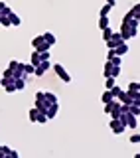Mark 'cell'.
I'll use <instances>...</instances> for the list:
<instances>
[{
  "mask_svg": "<svg viewBox=\"0 0 140 158\" xmlns=\"http://www.w3.org/2000/svg\"><path fill=\"white\" fill-rule=\"evenodd\" d=\"M136 28H138V20L136 18H128L124 16L122 18V28H121V36L122 40H130L136 36Z\"/></svg>",
  "mask_w": 140,
  "mask_h": 158,
  "instance_id": "6da1fadb",
  "label": "cell"
},
{
  "mask_svg": "<svg viewBox=\"0 0 140 158\" xmlns=\"http://www.w3.org/2000/svg\"><path fill=\"white\" fill-rule=\"evenodd\" d=\"M105 113H109V115H113V118H118L121 117V101H109L105 103Z\"/></svg>",
  "mask_w": 140,
  "mask_h": 158,
  "instance_id": "7a4b0ae2",
  "label": "cell"
},
{
  "mask_svg": "<svg viewBox=\"0 0 140 158\" xmlns=\"http://www.w3.org/2000/svg\"><path fill=\"white\" fill-rule=\"evenodd\" d=\"M118 118H121V123H122V125L124 127H128V128H136V117H134L132 115V113H121V117H118Z\"/></svg>",
  "mask_w": 140,
  "mask_h": 158,
  "instance_id": "3957f363",
  "label": "cell"
},
{
  "mask_svg": "<svg viewBox=\"0 0 140 158\" xmlns=\"http://www.w3.org/2000/svg\"><path fill=\"white\" fill-rule=\"evenodd\" d=\"M32 48L36 49V52H46V49H49L51 46L43 40V36H36V38L32 40Z\"/></svg>",
  "mask_w": 140,
  "mask_h": 158,
  "instance_id": "277c9868",
  "label": "cell"
},
{
  "mask_svg": "<svg viewBox=\"0 0 140 158\" xmlns=\"http://www.w3.org/2000/svg\"><path fill=\"white\" fill-rule=\"evenodd\" d=\"M118 75H121V65H113L111 61L105 65V77H114L117 79Z\"/></svg>",
  "mask_w": 140,
  "mask_h": 158,
  "instance_id": "5b68a950",
  "label": "cell"
},
{
  "mask_svg": "<svg viewBox=\"0 0 140 158\" xmlns=\"http://www.w3.org/2000/svg\"><path fill=\"white\" fill-rule=\"evenodd\" d=\"M53 71L57 73V77L61 79V81H65V83H69V81H71V75H69V73L65 71V67H63L61 63H56V65H53Z\"/></svg>",
  "mask_w": 140,
  "mask_h": 158,
  "instance_id": "8992f818",
  "label": "cell"
},
{
  "mask_svg": "<svg viewBox=\"0 0 140 158\" xmlns=\"http://www.w3.org/2000/svg\"><path fill=\"white\" fill-rule=\"evenodd\" d=\"M111 128H113L114 135H122V132L126 131V127L121 123V118H113V121H111Z\"/></svg>",
  "mask_w": 140,
  "mask_h": 158,
  "instance_id": "52a82bcc",
  "label": "cell"
},
{
  "mask_svg": "<svg viewBox=\"0 0 140 158\" xmlns=\"http://www.w3.org/2000/svg\"><path fill=\"white\" fill-rule=\"evenodd\" d=\"M121 42H126V40H122L121 32H113L111 40H107V46H109V48H114V46H118V44H121Z\"/></svg>",
  "mask_w": 140,
  "mask_h": 158,
  "instance_id": "ba28073f",
  "label": "cell"
},
{
  "mask_svg": "<svg viewBox=\"0 0 140 158\" xmlns=\"http://www.w3.org/2000/svg\"><path fill=\"white\" fill-rule=\"evenodd\" d=\"M49 69V61H39L36 69H34V75H38V77H42V75H46V71Z\"/></svg>",
  "mask_w": 140,
  "mask_h": 158,
  "instance_id": "9c48e42d",
  "label": "cell"
},
{
  "mask_svg": "<svg viewBox=\"0 0 140 158\" xmlns=\"http://www.w3.org/2000/svg\"><path fill=\"white\" fill-rule=\"evenodd\" d=\"M57 103H53V105H47V109H46V115H47V118H56V115H57Z\"/></svg>",
  "mask_w": 140,
  "mask_h": 158,
  "instance_id": "30bf717a",
  "label": "cell"
},
{
  "mask_svg": "<svg viewBox=\"0 0 140 158\" xmlns=\"http://www.w3.org/2000/svg\"><path fill=\"white\" fill-rule=\"evenodd\" d=\"M126 52H128V46H126V42H121L118 46H114V53H117V56H124Z\"/></svg>",
  "mask_w": 140,
  "mask_h": 158,
  "instance_id": "8fae6325",
  "label": "cell"
},
{
  "mask_svg": "<svg viewBox=\"0 0 140 158\" xmlns=\"http://www.w3.org/2000/svg\"><path fill=\"white\" fill-rule=\"evenodd\" d=\"M8 18H10V24H12V26H20V24H22V20H20V16H18V14H14L12 10L8 12Z\"/></svg>",
  "mask_w": 140,
  "mask_h": 158,
  "instance_id": "7c38bea8",
  "label": "cell"
},
{
  "mask_svg": "<svg viewBox=\"0 0 140 158\" xmlns=\"http://www.w3.org/2000/svg\"><path fill=\"white\" fill-rule=\"evenodd\" d=\"M14 85H16V91H22L26 87V77H16L14 79Z\"/></svg>",
  "mask_w": 140,
  "mask_h": 158,
  "instance_id": "4fadbf2b",
  "label": "cell"
},
{
  "mask_svg": "<svg viewBox=\"0 0 140 158\" xmlns=\"http://www.w3.org/2000/svg\"><path fill=\"white\" fill-rule=\"evenodd\" d=\"M43 101H46L47 105H53V103H57V97L53 95V93H46V91H43Z\"/></svg>",
  "mask_w": 140,
  "mask_h": 158,
  "instance_id": "5bb4252c",
  "label": "cell"
},
{
  "mask_svg": "<svg viewBox=\"0 0 140 158\" xmlns=\"http://www.w3.org/2000/svg\"><path fill=\"white\" fill-rule=\"evenodd\" d=\"M128 113H132L134 117H140V105L138 103H130L128 105Z\"/></svg>",
  "mask_w": 140,
  "mask_h": 158,
  "instance_id": "9a60e30c",
  "label": "cell"
},
{
  "mask_svg": "<svg viewBox=\"0 0 140 158\" xmlns=\"http://www.w3.org/2000/svg\"><path fill=\"white\" fill-rule=\"evenodd\" d=\"M126 16H128V18H138V16H140V4H134L130 12H126Z\"/></svg>",
  "mask_w": 140,
  "mask_h": 158,
  "instance_id": "2e32d148",
  "label": "cell"
},
{
  "mask_svg": "<svg viewBox=\"0 0 140 158\" xmlns=\"http://www.w3.org/2000/svg\"><path fill=\"white\" fill-rule=\"evenodd\" d=\"M42 36H43V40H46V42L49 44V46H53V44H56V36H53L51 32H43Z\"/></svg>",
  "mask_w": 140,
  "mask_h": 158,
  "instance_id": "e0dca14e",
  "label": "cell"
},
{
  "mask_svg": "<svg viewBox=\"0 0 140 158\" xmlns=\"http://www.w3.org/2000/svg\"><path fill=\"white\" fill-rule=\"evenodd\" d=\"M30 61H32V65L36 67L38 63L42 61V57H39V52H36V49H34V52H32V59H30Z\"/></svg>",
  "mask_w": 140,
  "mask_h": 158,
  "instance_id": "ac0fdd59",
  "label": "cell"
},
{
  "mask_svg": "<svg viewBox=\"0 0 140 158\" xmlns=\"http://www.w3.org/2000/svg\"><path fill=\"white\" fill-rule=\"evenodd\" d=\"M101 99H103V103H109V101H113V99H114V97H113V93H111V89H107V91H105V93H103V97H101Z\"/></svg>",
  "mask_w": 140,
  "mask_h": 158,
  "instance_id": "d6986e66",
  "label": "cell"
},
{
  "mask_svg": "<svg viewBox=\"0 0 140 158\" xmlns=\"http://www.w3.org/2000/svg\"><path fill=\"white\" fill-rule=\"evenodd\" d=\"M36 121H38V123H42V125H43V123H47L49 118H47V115H46L43 111H38V118H36Z\"/></svg>",
  "mask_w": 140,
  "mask_h": 158,
  "instance_id": "ffe728a7",
  "label": "cell"
},
{
  "mask_svg": "<svg viewBox=\"0 0 140 158\" xmlns=\"http://www.w3.org/2000/svg\"><path fill=\"white\" fill-rule=\"evenodd\" d=\"M99 28L101 30L109 28V16H101V20H99Z\"/></svg>",
  "mask_w": 140,
  "mask_h": 158,
  "instance_id": "44dd1931",
  "label": "cell"
},
{
  "mask_svg": "<svg viewBox=\"0 0 140 158\" xmlns=\"http://www.w3.org/2000/svg\"><path fill=\"white\" fill-rule=\"evenodd\" d=\"M34 69H36V67H34L32 65V63H26V65H24V75H32V73H34Z\"/></svg>",
  "mask_w": 140,
  "mask_h": 158,
  "instance_id": "7402d4cb",
  "label": "cell"
},
{
  "mask_svg": "<svg viewBox=\"0 0 140 158\" xmlns=\"http://www.w3.org/2000/svg\"><path fill=\"white\" fill-rule=\"evenodd\" d=\"M36 118H38V109L34 107V109H30V121L36 123Z\"/></svg>",
  "mask_w": 140,
  "mask_h": 158,
  "instance_id": "603a6c76",
  "label": "cell"
},
{
  "mask_svg": "<svg viewBox=\"0 0 140 158\" xmlns=\"http://www.w3.org/2000/svg\"><path fill=\"white\" fill-rule=\"evenodd\" d=\"M111 36H113V30H111V28H105V30H103V38H105V42H107V40H111Z\"/></svg>",
  "mask_w": 140,
  "mask_h": 158,
  "instance_id": "cb8c5ba5",
  "label": "cell"
},
{
  "mask_svg": "<svg viewBox=\"0 0 140 158\" xmlns=\"http://www.w3.org/2000/svg\"><path fill=\"white\" fill-rule=\"evenodd\" d=\"M111 4H105V6L101 8V16H109V12H111Z\"/></svg>",
  "mask_w": 140,
  "mask_h": 158,
  "instance_id": "d4e9b609",
  "label": "cell"
},
{
  "mask_svg": "<svg viewBox=\"0 0 140 158\" xmlns=\"http://www.w3.org/2000/svg\"><path fill=\"white\" fill-rule=\"evenodd\" d=\"M111 93H113V97H118V95H121V93H122V89L114 85V87H111Z\"/></svg>",
  "mask_w": 140,
  "mask_h": 158,
  "instance_id": "484cf974",
  "label": "cell"
},
{
  "mask_svg": "<svg viewBox=\"0 0 140 158\" xmlns=\"http://www.w3.org/2000/svg\"><path fill=\"white\" fill-rule=\"evenodd\" d=\"M39 57H42V61H49V49H46V52H39Z\"/></svg>",
  "mask_w": 140,
  "mask_h": 158,
  "instance_id": "4316f807",
  "label": "cell"
},
{
  "mask_svg": "<svg viewBox=\"0 0 140 158\" xmlns=\"http://www.w3.org/2000/svg\"><path fill=\"white\" fill-rule=\"evenodd\" d=\"M4 87H6V91H8V93H14V91H16V85H14V81L6 83V85H4Z\"/></svg>",
  "mask_w": 140,
  "mask_h": 158,
  "instance_id": "83f0119b",
  "label": "cell"
},
{
  "mask_svg": "<svg viewBox=\"0 0 140 158\" xmlns=\"http://www.w3.org/2000/svg\"><path fill=\"white\" fill-rule=\"evenodd\" d=\"M117 85V81H114V77H107V89H111Z\"/></svg>",
  "mask_w": 140,
  "mask_h": 158,
  "instance_id": "f1b7e54d",
  "label": "cell"
},
{
  "mask_svg": "<svg viewBox=\"0 0 140 158\" xmlns=\"http://www.w3.org/2000/svg\"><path fill=\"white\" fill-rule=\"evenodd\" d=\"M109 61L113 63V65H121V56H114V57H111Z\"/></svg>",
  "mask_w": 140,
  "mask_h": 158,
  "instance_id": "f546056e",
  "label": "cell"
},
{
  "mask_svg": "<svg viewBox=\"0 0 140 158\" xmlns=\"http://www.w3.org/2000/svg\"><path fill=\"white\" fill-rule=\"evenodd\" d=\"M130 142H132V144H138V142H140V135H132L130 136Z\"/></svg>",
  "mask_w": 140,
  "mask_h": 158,
  "instance_id": "4dcf8cb0",
  "label": "cell"
},
{
  "mask_svg": "<svg viewBox=\"0 0 140 158\" xmlns=\"http://www.w3.org/2000/svg\"><path fill=\"white\" fill-rule=\"evenodd\" d=\"M128 89H138V83H136V81H132V83H128Z\"/></svg>",
  "mask_w": 140,
  "mask_h": 158,
  "instance_id": "1f68e13d",
  "label": "cell"
},
{
  "mask_svg": "<svg viewBox=\"0 0 140 158\" xmlns=\"http://www.w3.org/2000/svg\"><path fill=\"white\" fill-rule=\"evenodd\" d=\"M36 99H43V91H38L36 93Z\"/></svg>",
  "mask_w": 140,
  "mask_h": 158,
  "instance_id": "d6a6232c",
  "label": "cell"
},
{
  "mask_svg": "<svg viewBox=\"0 0 140 158\" xmlns=\"http://www.w3.org/2000/svg\"><path fill=\"white\" fill-rule=\"evenodd\" d=\"M107 4H111V6H114V4H117V0H107Z\"/></svg>",
  "mask_w": 140,
  "mask_h": 158,
  "instance_id": "836d02e7",
  "label": "cell"
},
{
  "mask_svg": "<svg viewBox=\"0 0 140 158\" xmlns=\"http://www.w3.org/2000/svg\"><path fill=\"white\" fill-rule=\"evenodd\" d=\"M138 91H140V83H138Z\"/></svg>",
  "mask_w": 140,
  "mask_h": 158,
  "instance_id": "e575fe53",
  "label": "cell"
},
{
  "mask_svg": "<svg viewBox=\"0 0 140 158\" xmlns=\"http://www.w3.org/2000/svg\"><path fill=\"white\" fill-rule=\"evenodd\" d=\"M0 81H2V79H0Z\"/></svg>",
  "mask_w": 140,
  "mask_h": 158,
  "instance_id": "d590c367",
  "label": "cell"
}]
</instances>
